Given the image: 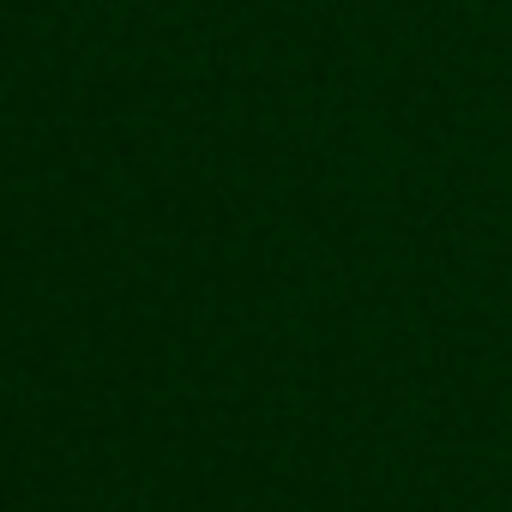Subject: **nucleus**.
Segmentation results:
<instances>
[]
</instances>
